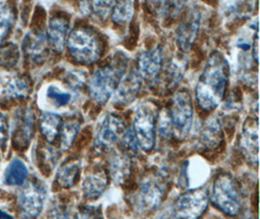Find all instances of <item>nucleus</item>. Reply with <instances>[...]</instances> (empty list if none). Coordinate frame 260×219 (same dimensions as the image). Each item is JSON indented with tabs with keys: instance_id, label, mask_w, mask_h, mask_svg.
<instances>
[{
	"instance_id": "34",
	"label": "nucleus",
	"mask_w": 260,
	"mask_h": 219,
	"mask_svg": "<svg viewBox=\"0 0 260 219\" xmlns=\"http://www.w3.org/2000/svg\"><path fill=\"white\" fill-rule=\"evenodd\" d=\"M121 145L123 149L125 150L128 154L129 153H137L138 151V142L137 139L135 138L133 130H128L125 131L121 137Z\"/></svg>"
},
{
	"instance_id": "38",
	"label": "nucleus",
	"mask_w": 260,
	"mask_h": 219,
	"mask_svg": "<svg viewBox=\"0 0 260 219\" xmlns=\"http://www.w3.org/2000/svg\"><path fill=\"white\" fill-rule=\"evenodd\" d=\"M251 46H252V43L247 39H239L238 42H237V47L244 50V51H248L251 48Z\"/></svg>"
},
{
	"instance_id": "28",
	"label": "nucleus",
	"mask_w": 260,
	"mask_h": 219,
	"mask_svg": "<svg viewBox=\"0 0 260 219\" xmlns=\"http://www.w3.org/2000/svg\"><path fill=\"white\" fill-rule=\"evenodd\" d=\"M45 95H46L48 101H50L51 104H54L57 107L66 106L70 104V102L71 101V93L61 90L56 85L48 86Z\"/></svg>"
},
{
	"instance_id": "26",
	"label": "nucleus",
	"mask_w": 260,
	"mask_h": 219,
	"mask_svg": "<svg viewBox=\"0 0 260 219\" xmlns=\"http://www.w3.org/2000/svg\"><path fill=\"white\" fill-rule=\"evenodd\" d=\"M88 13H92L98 20L107 21L114 7V1H93L83 3Z\"/></svg>"
},
{
	"instance_id": "11",
	"label": "nucleus",
	"mask_w": 260,
	"mask_h": 219,
	"mask_svg": "<svg viewBox=\"0 0 260 219\" xmlns=\"http://www.w3.org/2000/svg\"><path fill=\"white\" fill-rule=\"evenodd\" d=\"M163 68V52L160 47L143 52L138 59L139 75L147 81H155Z\"/></svg>"
},
{
	"instance_id": "30",
	"label": "nucleus",
	"mask_w": 260,
	"mask_h": 219,
	"mask_svg": "<svg viewBox=\"0 0 260 219\" xmlns=\"http://www.w3.org/2000/svg\"><path fill=\"white\" fill-rule=\"evenodd\" d=\"M29 92V85L24 78H14L5 88V95L8 98H24Z\"/></svg>"
},
{
	"instance_id": "5",
	"label": "nucleus",
	"mask_w": 260,
	"mask_h": 219,
	"mask_svg": "<svg viewBox=\"0 0 260 219\" xmlns=\"http://www.w3.org/2000/svg\"><path fill=\"white\" fill-rule=\"evenodd\" d=\"M157 111L153 104H140L134 117V135L139 146L145 151L153 149L156 141Z\"/></svg>"
},
{
	"instance_id": "29",
	"label": "nucleus",
	"mask_w": 260,
	"mask_h": 219,
	"mask_svg": "<svg viewBox=\"0 0 260 219\" xmlns=\"http://www.w3.org/2000/svg\"><path fill=\"white\" fill-rule=\"evenodd\" d=\"M14 23V12L10 5L0 7V44L9 34Z\"/></svg>"
},
{
	"instance_id": "24",
	"label": "nucleus",
	"mask_w": 260,
	"mask_h": 219,
	"mask_svg": "<svg viewBox=\"0 0 260 219\" xmlns=\"http://www.w3.org/2000/svg\"><path fill=\"white\" fill-rule=\"evenodd\" d=\"M134 2L132 1H119L115 2L111 12L112 21L118 24L129 23L134 16Z\"/></svg>"
},
{
	"instance_id": "1",
	"label": "nucleus",
	"mask_w": 260,
	"mask_h": 219,
	"mask_svg": "<svg viewBox=\"0 0 260 219\" xmlns=\"http://www.w3.org/2000/svg\"><path fill=\"white\" fill-rule=\"evenodd\" d=\"M230 67L220 52L214 51L208 58L196 85L195 93L202 109L211 111L221 104L229 82Z\"/></svg>"
},
{
	"instance_id": "13",
	"label": "nucleus",
	"mask_w": 260,
	"mask_h": 219,
	"mask_svg": "<svg viewBox=\"0 0 260 219\" xmlns=\"http://www.w3.org/2000/svg\"><path fill=\"white\" fill-rule=\"evenodd\" d=\"M240 149L248 162L257 164L259 151L257 120L253 121V119H248L245 123L240 139Z\"/></svg>"
},
{
	"instance_id": "9",
	"label": "nucleus",
	"mask_w": 260,
	"mask_h": 219,
	"mask_svg": "<svg viewBox=\"0 0 260 219\" xmlns=\"http://www.w3.org/2000/svg\"><path fill=\"white\" fill-rule=\"evenodd\" d=\"M124 132V122L118 116L108 114L102 122L96 133L95 148L101 152L110 149L121 139Z\"/></svg>"
},
{
	"instance_id": "32",
	"label": "nucleus",
	"mask_w": 260,
	"mask_h": 219,
	"mask_svg": "<svg viewBox=\"0 0 260 219\" xmlns=\"http://www.w3.org/2000/svg\"><path fill=\"white\" fill-rule=\"evenodd\" d=\"M159 13L162 17H175L178 15V12L183 7L184 3L183 2H174V1H169V2H159L157 3Z\"/></svg>"
},
{
	"instance_id": "36",
	"label": "nucleus",
	"mask_w": 260,
	"mask_h": 219,
	"mask_svg": "<svg viewBox=\"0 0 260 219\" xmlns=\"http://www.w3.org/2000/svg\"><path fill=\"white\" fill-rule=\"evenodd\" d=\"M8 138V126L6 118L0 113V146H3Z\"/></svg>"
},
{
	"instance_id": "16",
	"label": "nucleus",
	"mask_w": 260,
	"mask_h": 219,
	"mask_svg": "<svg viewBox=\"0 0 260 219\" xmlns=\"http://www.w3.org/2000/svg\"><path fill=\"white\" fill-rule=\"evenodd\" d=\"M70 24L69 22L61 17H54L48 24V39L52 48L61 53L68 41Z\"/></svg>"
},
{
	"instance_id": "12",
	"label": "nucleus",
	"mask_w": 260,
	"mask_h": 219,
	"mask_svg": "<svg viewBox=\"0 0 260 219\" xmlns=\"http://www.w3.org/2000/svg\"><path fill=\"white\" fill-rule=\"evenodd\" d=\"M210 175L208 164L200 158H192L184 166L181 182L182 186L188 187L190 190L202 187Z\"/></svg>"
},
{
	"instance_id": "37",
	"label": "nucleus",
	"mask_w": 260,
	"mask_h": 219,
	"mask_svg": "<svg viewBox=\"0 0 260 219\" xmlns=\"http://www.w3.org/2000/svg\"><path fill=\"white\" fill-rule=\"evenodd\" d=\"M75 219H101L100 216L96 214V212H94V210L86 208L80 210Z\"/></svg>"
},
{
	"instance_id": "31",
	"label": "nucleus",
	"mask_w": 260,
	"mask_h": 219,
	"mask_svg": "<svg viewBox=\"0 0 260 219\" xmlns=\"http://www.w3.org/2000/svg\"><path fill=\"white\" fill-rule=\"evenodd\" d=\"M34 131V119L30 112L25 111L19 121V127L17 137L22 142H28L32 136Z\"/></svg>"
},
{
	"instance_id": "33",
	"label": "nucleus",
	"mask_w": 260,
	"mask_h": 219,
	"mask_svg": "<svg viewBox=\"0 0 260 219\" xmlns=\"http://www.w3.org/2000/svg\"><path fill=\"white\" fill-rule=\"evenodd\" d=\"M158 131L160 135L163 137H169L173 131L170 112L163 109V111H161V113L158 114Z\"/></svg>"
},
{
	"instance_id": "20",
	"label": "nucleus",
	"mask_w": 260,
	"mask_h": 219,
	"mask_svg": "<svg viewBox=\"0 0 260 219\" xmlns=\"http://www.w3.org/2000/svg\"><path fill=\"white\" fill-rule=\"evenodd\" d=\"M107 186V177L105 173L88 174L83 181V193L88 199L94 200L105 192Z\"/></svg>"
},
{
	"instance_id": "23",
	"label": "nucleus",
	"mask_w": 260,
	"mask_h": 219,
	"mask_svg": "<svg viewBox=\"0 0 260 219\" xmlns=\"http://www.w3.org/2000/svg\"><path fill=\"white\" fill-rule=\"evenodd\" d=\"M80 162L71 161L59 169L57 181L63 188H70L75 184L80 173Z\"/></svg>"
},
{
	"instance_id": "39",
	"label": "nucleus",
	"mask_w": 260,
	"mask_h": 219,
	"mask_svg": "<svg viewBox=\"0 0 260 219\" xmlns=\"http://www.w3.org/2000/svg\"><path fill=\"white\" fill-rule=\"evenodd\" d=\"M0 219H14L13 216H11L10 214H8L7 212L3 211V210H0Z\"/></svg>"
},
{
	"instance_id": "21",
	"label": "nucleus",
	"mask_w": 260,
	"mask_h": 219,
	"mask_svg": "<svg viewBox=\"0 0 260 219\" xmlns=\"http://www.w3.org/2000/svg\"><path fill=\"white\" fill-rule=\"evenodd\" d=\"M28 174V170L24 162L20 159H14L7 167L4 173V182L9 186L24 184Z\"/></svg>"
},
{
	"instance_id": "6",
	"label": "nucleus",
	"mask_w": 260,
	"mask_h": 219,
	"mask_svg": "<svg viewBox=\"0 0 260 219\" xmlns=\"http://www.w3.org/2000/svg\"><path fill=\"white\" fill-rule=\"evenodd\" d=\"M170 116L175 134L179 139H185L193 123V104L187 90H180L175 95Z\"/></svg>"
},
{
	"instance_id": "19",
	"label": "nucleus",
	"mask_w": 260,
	"mask_h": 219,
	"mask_svg": "<svg viewBox=\"0 0 260 219\" xmlns=\"http://www.w3.org/2000/svg\"><path fill=\"white\" fill-rule=\"evenodd\" d=\"M109 173L112 180L123 184L131 173V161L127 154L116 153L109 160Z\"/></svg>"
},
{
	"instance_id": "4",
	"label": "nucleus",
	"mask_w": 260,
	"mask_h": 219,
	"mask_svg": "<svg viewBox=\"0 0 260 219\" xmlns=\"http://www.w3.org/2000/svg\"><path fill=\"white\" fill-rule=\"evenodd\" d=\"M213 205L229 216H235L242 208V196L235 179L228 173L219 174L210 195Z\"/></svg>"
},
{
	"instance_id": "15",
	"label": "nucleus",
	"mask_w": 260,
	"mask_h": 219,
	"mask_svg": "<svg viewBox=\"0 0 260 219\" xmlns=\"http://www.w3.org/2000/svg\"><path fill=\"white\" fill-rule=\"evenodd\" d=\"M141 88V76L132 71L122 77L115 91V101L120 104L133 103Z\"/></svg>"
},
{
	"instance_id": "25",
	"label": "nucleus",
	"mask_w": 260,
	"mask_h": 219,
	"mask_svg": "<svg viewBox=\"0 0 260 219\" xmlns=\"http://www.w3.org/2000/svg\"><path fill=\"white\" fill-rule=\"evenodd\" d=\"M184 62L182 60L174 59L170 62V65L167 67L165 73H164V79H166V88H174L177 86L178 82L181 80L183 73H184Z\"/></svg>"
},
{
	"instance_id": "10",
	"label": "nucleus",
	"mask_w": 260,
	"mask_h": 219,
	"mask_svg": "<svg viewBox=\"0 0 260 219\" xmlns=\"http://www.w3.org/2000/svg\"><path fill=\"white\" fill-rule=\"evenodd\" d=\"M201 23L200 12L193 9L186 14L179 24L177 33V43L182 52H189L194 45Z\"/></svg>"
},
{
	"instance_id": "2",
	"label": "nucleus",
	"mask_w": 260,
	"mask_h": 219,
	"mask_svg": "<svg viewBox=\"0 0 260 219\" xmlns=\"http://www.w3.org/2000/svg\"><path fill=\"white\" fill-rule=\"evenodd\" d=\"M125 67L122 64H108L95 70L89 82V92L95 103L106 104L116 91L124 76Z\"/></svg>"
},
{
	"instance_id": "27",
	"label": "nucleus",
	"mask_w": 260,
	"mask_h": 219,
	"mask_svg": "<svg viewBox=\"0 0 260 219\" xmlns=\"http://www.w3.org/2000/svg\"><path fill=\"white\" fill-rule=\"evenodd\" d=\"M80 129V124L75 120L66 122L60 129V146L63 150H68L73 143Z\"/></svg>"
},
{
	"instance_id": "14",
	"label": "nucleus",
	"mask_w": 260,
	"mask_h": 219,
	"mask_svg": "<svg viewBox=\"0 0 260 219\" xmlns=\"http://www.w3.org/2000/svg\"><path fill=\"white\" fill-rule=\"evenodd\" d=\"M44 201L45 191L41 185L36 182L26 185L19 198L21 207L30 216H36L41 212Z\"/></svg>"
},
{
	"instance_id": "17",
	"label": "nucleus",
	"mask_w": 260,
	"mask_h": 219,
	"mask_svg": "<svg viewBox=\"0 0 260 219\" xmlns=\"http://www.w3.org/2000/svg\"><path fill=\"white\" fill-rule=\"evenodd\" d=\"M223 138L222 128L217 118L208 119L200 128L198 139L205 148L213 150L218 147Z\"/></svg>"
},
{
	"instance_id": "18",
	"label": "nucleus",
	"mask_w": 260,
	"mask_h": 219,
	"mask_svg": "<svg viewBox=\"0 0 260 219\" xmlns=\"http://www.w3.org/2000/svg\"><path fill=\"white\" fill-rule=\"evenodd\" d=\"M24 52L32 60H40L46 55V37L41 32H30L23 43Z\"/></svg>"
},
{
	"instance_id": "8",
	"label": "nucleus",
	"mask_w": 260,
	"mask_h": 219,
	"mask_svg": "<svg viewBox=\"0 0 260 219\" xmlns=\"http://www.w3.org/2000/svg\"><path fill=\"white\" fill-rule=\"evenodd\" d=\"M210 201V193L206 188L190 190L179 197L175 205V214L178 219H199Z\"/></svg>"
},
{
	"instance_id": "3",
	"label": "nucleus",
	"mask_w": 260,
	"mask_h": 219,
	"mask_svg": "<svg viewBox=\"0 0 260 219\" xmlns=\"http://www.w3.org/2000/svg\"><path fill=\"white\" fill-rule=\"evenodd\" d=\"M68 48L71 57L82 65H92L102 55V45L94 32L87 27H76L69 35Z\"/></svg>"
},
{
	"instance_id": "7",
	"label": "nucleus",
	"mask_w": 260,
	"mask_h": 219,
	"mask_svg": "<svg viewBox=\"0 0 260 219\" xmlns=\"http://www.w3.org/2000/svg\"><path fill=\"white\" fill-rule=\"evenodd\" d=\"M167 184L159 175H150L142 182L136 195V207L141 212H148L161 204L165 197Z\"/></svg>"
},
{
	"instance_id": "22",
	"label": "nucleus",
	"mask_w": 260,
	"mask_h": 219,
	"mask_svg": "<svg viewBox=\"0 0 260 219\" xmlns=\"http://www.w3.org/2000/svg\"><path fill=\"white\" fill-rule=\"evenodd\" d=\"M62 126V120L60 116L55 113H44L40 119V130L43 137L48 142H53L59 136Z\"/></svg>"
},
{
	"instance_id": "35",
	"label": "nucleus",
	"mask_w": 260,
	"mask_h": 219,
	"mask_svg": "<svg viewBox=\"0 0 260 219\" xmlns=\"http://www.w3.org/2000/svg\"><path fill=\"white\" fill-rule=\"evenodd\" d=\"M68 80L73 88H80V87H82L86 79L82 73H78V72L74 71V72H71L69 74Z\"/></svg>"
}]
</instances>
